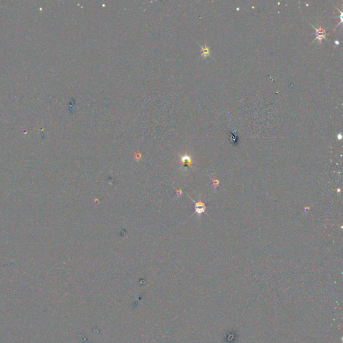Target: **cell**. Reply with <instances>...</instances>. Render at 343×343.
<instances>
[{
  "instance_id": "obj_1",
  "label": "cell",
  "mask_w": 343,
  "mask_h": 343,
  "mask_svg": "<svg viewBox=\"0 0 343 343\" xmlns=\"http://www.w3.org/2000/svg\"><path fill=\"white\" fill-rule=\"evenodd\" d=\"M192 201H193V200H192ZM193 202L195 203V206H194V211H195V213H197L199 216H201L203 213L205 212L206 209H207L206 205L201 201L197 202V203H196L194 201H193Z\"/></svg>"
},
{
  "instance_id": "obj_2",
  "label": "cell",
  "mask_w": 343,
  "mask_h": 343,
  "mask_svg": "<svg viewBox=\"0 0 343 343\" xmlns=\"http://www.w3.org/2000/svg\"><path fill=\"white\" fill-rule=\"evenodd\" d=\"M313 26V28L316 30L315 40H318L319 41V43H321L322 39H326V37L327 34L326 33L325 30H324L322 27H320L319 28H316L315 26Z\"/></svg>"
},
{
  "instance_id": "obj_3",
  "label": "cell",
  "mask_w": 343,
  "mask_h": 343,
  "mask_svg": "<svg viewBox=\"0 0 343 343\" xmlns=\"http://www.w3.org/2000/svg\"><path fill=\"white\" fill-rule=\"evenodd\" d=\"M181 163H182V164L183 166H190L192 164V159L191 157H190V156L188 155H185L182 156V157H181Z\"/></svg>"
},
{
  "instance_id": "obj_4",
  "label": "cell",
  "mask_w": 343,
  "mask_h": 343,
  "mask_svg": "<svg viewBox=\"0 0 343 343\" xmlns=\"http://www.w3.org/2000/svg\"><path fill=\"white\" fill-rule=\"evenodd\" d=\"M201 53H202L201 56H203L205 58H206L208 56L210 55V52H211L210 48L207 46V44H205L204 46H201Z\"/></svg>"
},
{
  "instance_id": "obj_5",
  "label": "cell",
  "mask_w": 343,
  "mask_h": 343,
  "mask_svg": "<svg viewBox=\"0 0 343 343\" xmlns=\"http://www.w3.org/2000/svg\"><path fill=\"white\" fill-rule=\"evenodd\" d=\"M219 184H220V181H219L218 179H213V185L214 186L215 188H216L217 187H218Z\"/></svg>"
},
{
  "instance_id": "obj_6",
  "label": "cell",
  "mask_w": 343,
  "mask_h": 343,
  "mask_svg": "<svg viewBox=\"0 0 343 343\" xmlns=\"http://www.w3.org/2000/svg\"><path fill=\"white\" fill-rule=\"evenodd\" d=\"M230 136H231V138H230V140H231L232 142H233V141H236V140H237V134L235 135V133H230Z\"/></svg>"
}]
</instances>
